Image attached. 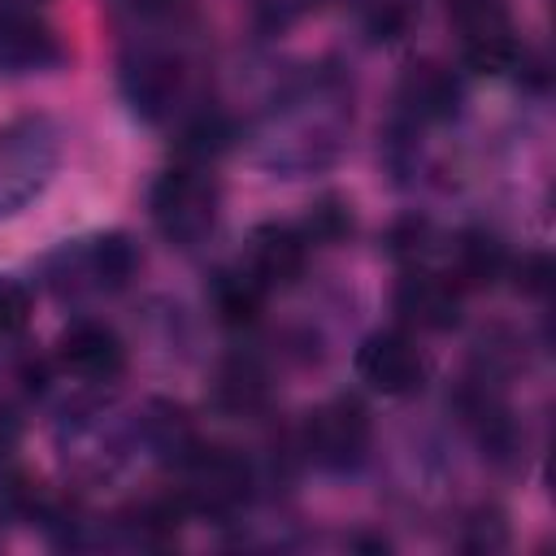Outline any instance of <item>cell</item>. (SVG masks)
I'll return each instance as SVG.
<instances>
[{"label":"cell","mask_w":556,"mask_h":556,"mask_svg":"<svg viewBox=\"0 0 556 556\" xmlns=\"http://www.w3.org/2000/svg\"><path fill=\"white\" fill-rule=\"evenodd\" d=\"M213 217H217V191L200 169H169L152 187V222L169 243L195 248L213 230Z\"/></svg>","instance_id":"cell-1"},{"label":"cell","mask_w":556,"mask_h":556,"mask_svg":"<svg viewBox=\"0 0 556 556\" xmlns=\"http://www.w3.org/2000/svg\"><path fill=\"white\" fill-rule=\"evenodd\" d=\"M304 452L326 469H348L369 452V413L361 400L339 395L308 413L304 421Z\"/></svg>","instance_id":"cell-2"},{"label":"cell","mask_w":556,"mask_h":556,"mask_svg":"<svg viewBox=\"0 0 556 556\" xmlns=\"http://www.w3.org/2000/svg\"><path fill=\"white\" fill-rule=\"evenodd\" d=\"M447 13L456 17L460 35H465V61L482 74H500L513 70L521 48L513 39V22L504 0H447Z\"/></svg>","instance_id":"cell-3"},{"label":"cell","mask_w":556,"mask_h":556,"mask_svg":"<svg viewBox=\"0 0 556 556\" xmlns=\"http://www.w3.org/2000/svg\"><path fill=\"white\" fill-rule=\"evenodd\" d=\"M356 374L382 395H413L426 382V361L404 330H378L356 348Z\"/></svg>","instance_id":"cell-4"},{"label":"cell","mask_w":556,"mask_h":556,"mask_svg":"<svg viewBox=\"0 0 556 556\" xmlns=\"http://www.w3.org/2000/svg\"><path fill=\"white\" fill-rule=\"evenodd\" d=\"M248 486H252V469L239 452L195 447L187 456V500L191 504H200L208 513H226L248 500Z\"/></svg>","instance_id":"cell-5"},{"label":"cell","mask_w":556,"mask_h":556,"mask_svg":"<svg viewBox=\"0 0 556 556\" xmlns=\"http://www.w3.org/2000/svg\"><path fill=\"white\" fill-rule=\"evenodd\" d=\"M56 361H61L74 378H87V382H113V378L126 369V348H122V339H117L109 326L83 321V326H74V330L61 334Z\"/></svg>","instance_id":"cell-6"},{"label":"cell","mask_w":556,"mask_h":556,"mask_svg":"<svg viewBox=\"0 0 556 556\" xmlns=\"http://www.w3.org/2000/svg\"><path fill=\"white\" fill-rule=\"evenodd\" d=\"M304 261H308V235L295 230V226H261L252 235V248H248V274L261 282V287H274V282H295L304 274Z\"/></svg>","instance_id":"cell-7"},{"label":"cell","mask_w":556,"mask_h":556,"mask_svg":"<svg viewBox=\"0 0 556 556\" xmlns=\"http://www.w3.org/2000/svg\"><path fill=\"white\" fill-rule=\"evenodd\" d=\"M395 313L421 330H447L460 317V287L434 274H404L395 287Z\"/></svg>","instance_id":"cell-8"},{"label":"cell","mask_w":556,"mask_h":556,"mask_svg":"<svg viewBox=\"0 0 556 556\" xmlns=\"http://www.w3.org/2000/svg\"><path fill=\"white\" fill-rule=\"evenodd\" d=\"M178 61H169V56H156V52H143L139 61H130L126 65V74H122V87H126V100L139 109V113H148V117H156L169 100H174V91H178Z\"/></svg>","instance_id":"cell-9"},{"label":"cell","mask_w":556,"mask_h":556,"mask_svg":"<svg viewBox=\"0 0 556 556\" xmlns=\"http://www.w3.org/2000/svg\"><path fill=\"white\" fill-rule=\"evenodd\" d=\"M400 100L408 104V113H417L421 122H434V117H447L460 100V87L456 78L439 65V61H421L404 74L400 83Z\"/></svg>","instance_id":"cell-10"},{"label":"cell","mask_w":556,"mask_h":556,"mask_svg":"<svg viewBox=\"0 0 556 556\" xmlns=\"http://www.w3.org/2000/svg\"><path fill=\"white\" fill-rule=\"evenodd\" d=\"M56 61V39L48 26L22 13H0V65L4 70H35Z\"/></svg>","instance_id":"cell-11"},{"label":"cell","mask_w":556,"mask_h":556,"mask_svg":"<svg viewBox=\"0 0 556 556\" xmlns=\"http://www.w3.org/2000/svg\"><path fill=\"white\" fill-rule=\"evenodd\" d=\"M261 300L265 287L248 269H226L213 278V308L226 326H252L261 317Z\"/></svg>","instance_id":"cell-12"},{"label":"cell","mask_w":556,"mask_h":556,"mask_svg":"<svg viewBox=\"0 0 556 556\" xmlns=\"http://www.w3.org/2000/svg\"><path fill=\"white\" fill-rule=\"evenodd\" d=\"M504 269H508V252H504V243L495 235H482V230L460 235V243H456V278L465 287H491Z\"/></svg>","instance_id":"cell-13"},{"label":"cell","mask_w":556,"mask_h":556,"mask_svg":"<svg viewBox=\"0 0 556 556\" xmlns=\"http://www.w3.org/2000/svg\"><path fill=\"white\" fill-rule=\"evenodd\" d=\"M356 17L374 39H395L413 26L417 0H356Z\"/></svg>","instance_id":"cell-14"},{"label":"cell","mask_w":556,"mask_h":556,"mask_svg":"<svg viewBox=\"0 0 556 556\" xmlns=\"http://www.w3.org/2000/svg\"><path fill=\"white\" fill-rule=\"evenodd\" d=\"M217 395H222V404H230V408H256V404L265 400V374H261L252 361H235V365L222 369Z\"/></svg>","instance_id":"cell-15"},{"label":"cell","mask_w":556,"mask_h":556,"mask_svg":"<svg viewBox=\"0 0 556 556\" xmlns=\"http://www.w3.org/2000/svg\"><path fill=\"white\" fill-rule=\"evenodd\" d=\"M226 139H230V126H226L222 117H200V122L182 135V156L208 161V156H217V152L226 148Z\"/></svg>","instance_id":"cell-16"},{"label":"cell","mask_w":556,"mask_h":556,"mask_svg":"<svg viewBox=\"0 0 556 556\" xmlns=\"http://www.w3.org/2000/svg\"><path fill=\"white\" fill-rule=\"evenodd\" d=\"M96 269L109 278V282H126V274L135 269V252L122 235H109L96 243Z\"/></svg>","instance_id":"cell-17"},{"label":"cell","mask_w":556,"mask_h":556,"mask_svg":"<svg viewBox=\"0 0 556 556\" xmlns=\"http://www.w3.org/2000/svg\"><path fill=\"white\" fill-rule=\"evenodd\" d=\"M30 321V291L22 282L0 278V334H17Z\"/></svg>","instance_id":"cell-18"},{"label":"cell","mask_w":556,"mask_h":556,"mask_svg":"<svg viewBox=\"0 0 556 556\" xmlns=\"http://www.w3.org/2000/svg\"><path fill=\"white\" fill-rule=\"evenodd\" d=\"M348 226H352V217H348V208H339V204H317L313 208V217H308V239H339V235H348Z\"/></svg>","instance_id":"cell-19"},{"label":"cell","mask_w":556,"mask_h":556,"mask_svg":"<svg viewBox=\"0 0 556 556\" xmlns=\"http://www.w3.org/2000/svg\"><path fill=\"white\" fill-rule=\"evenodd\" d=\"M547 282H552V261H547L543 252L521 256V265H517V287H521L526 295H543Z\"/></svg>","instance_id":"cell-20"},{"label":"cell","mask_w":556,"mask_h":556,"mask_svg":"<svg viewBox=\"0 0 556 556\" xmlns=\"http://www.w3.org/2000/svg\"><path fill=\"white\" fill-rule=\"evenodd\" d=\"M13 443H17V421H13V417L0 408V452H9Z\"/></svg>","instance_id":"cell-21"}]
</instances>
